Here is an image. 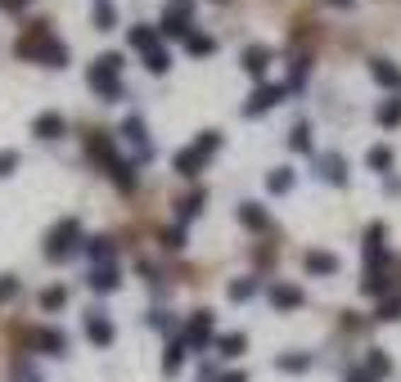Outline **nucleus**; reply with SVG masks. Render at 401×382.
Instances as JSON below:
<instances>
[{"mask_svg":"<svg viewBox=\"0 0 401 382\" xmlns=\"http://www.w3.org/2000/svg\"><path fill=\"white\" fill-rule=\"evenodd\" d=\"M64 302H68V288H64V283H54V288L41 292V311H59Z\"/></svg>","mask_w":401,"mask_h":382,"instance_id":"27","label":"nucleus"},{"mask_svg":"<svg viewBox=\"0 0 401 382\" xmlns=\"http://www.w3.org/2000/svg\"><path fill=\"white\" fill-rule=\"evenodd\" d=\"M366 261H370V265L383 261V225H370V229H366Z\"/></svg>","mask_w":401,"mask_h":382,"instance_id":"17","label":"nucleus"},{"mask_svg":"<svg viewBox=\"0 0 401 382\" xmlns=\"http://www.w3.org/2000/svg\"><path fill=\"white\" fill-rule=\"evenodd\" d=\"M307 270L311 275H338V256L334 252H307Z\"/></svg>","mask_w":401,"mask_h":382,"instance_id":"16","label":"nucleus"},{"mask_svg":"<svg viewBox=\"0 0 401 382\" xmlns=\"http://www.w3.org/2000/svg\"><path fill=\"white\" fill-rule=\"evenodd\" d=\"M239 220H244L248 229H266V225H271V220H266V212H262L257 203H244V207H239Z\"/></svg>","mask_w":401,"mask_h":382,"instance_id":"22","label":"nucleus"},{"mask_svg":"<svg viewBox=\"0 0 401 382\" xmlns=\"http://www.w3.org/2000/svg\"><path fill=\"white\" fill-rule=\"evenodd\" d=\"M163 243H167V248H185V229H172Z\"/></svg>","mask_w":401,"mask_h":382,"instance_id":"40","label":"nucleus"},{"mask_svg":"<svg viewBox=\"0 0 401 382\" xmlns=\"http://www.w3.org/2000/svg\"><path fill=\"white\" fill-rule=\"evenodd\" d=\"M388 369H393V360H388V355L374 347V351H370V360H366V374H370V378H383Z\"/></svg>","mask_w":401,"mask_h":382,"instance_id":"29","label":"nucleus"},{"mask_svg":"<svg viewBox=\"0 0 401 382\" xmlns=\"http://www.w3.org/2000/svg\"><path fill=\"white\" fill-rule=\"evenodd\" d=\"M14 292H18V279L14 275H0V302H9Z\"/></svg>","mask_w":401,"mask_h":382,"instance_id":"38","label":"nucleus"},{"mask_svg":"<svg viewBox=\"0 0 401 382\" xmlns=\"http://www.w3.org/2000/svg\"><path fill=\"white\" fill-rule=\"evenodd\" d=\"M167 64H172V59H167V50H163V45L144 54V68H149V72H167Z\"/></svg>","mask_w":401,"mask_h":382,"instance_id":"34","label":"nucleus"},{"mask_svg":"<svg viewBox=\"0 0 401 382\" xmlns=\"http://www.w3.org/2000/svg\"><path fill=\"white\" fill-rule=\"evenodd\" d=\"M216 351L235 360V355H244V351H248V338H244V333H226V338L216 342Z\"/></svg>","mask_w":401,"mask_h":382,"instance_id":"20","label":"nucleus"},{"mask_svg":"<svg viewBox=\"0 0 401 382\" xmlns=\"http://www.w3.org/2000/svg\"><path fill=\"white\" fill-rule=\"evenodd\" d=\"M266 189H271V193H289V189H294V171H289V167L271 171V176H266Z\"/></svg>","mask_w":401,"mask_h":382,"instance_id":"23","label":"nucleus"},{"mask_svg":"<svg viewBox=\"0 0 401 382\" xmlns=\"http://www.w3.org/2000/svg\"><path fill=\"white\" fill-rule=\"evenodd\" d=\"M347 382H374V378L366 374V369H351V374H347Z\"/></svg>","mask_w":401,"mask_h":382,"instance_id":"43","label":"nucleus"},{"mask_svg":"<svg viewBox=\"0 0 401 382\" xmlns=\"http://www.w3.org/2000/svg\"><path fill=\"white\" fill-rule=\"evenodd\" d=\"M91 288H95V292H113V288H117V270H113V265H95V270H91Z\"/></svg>","mask_w":401,"mask_h":382,"instance_id":"18","label":"nucleus"},{"mask_svg":"<svg viewBox=\"0 0 401 382\" xmlns=\"http://www.w3.org/2000/svg\"><path fill=\"white\" fill-rule=\"evenodd\" d=\"M180 364H185V342H172L167 355H163V374H176Z\"/></svg>","mask_w":401,"mask_h":382,"instance_id":"28","label":"nucleus"},{"mask_svg":"<svg viewBox=\"0 0 401 382\" xmlns=\"http://www.w3.org/2000/svg\"><path fill=\"white\" fill-rule=\"evenodd\" d=\"M379 319H401V297H383L379 302Z\"/></svg>","mask_w":401,"mask_h":382,"instance_id":"36","label":"nucleus"},{"mask_svg":"<svg viewBox=\"0 0 401 382\" xmlns=\"http://www.w3.org/2000/svg\"><path fill=\"white\" fill-rule=\"evenodd\" d=\"M41 64H50V68H64V64H68V50H64L59 41H50V45L41 50Z\"/></svg>","mask_w":401,"mask_h":382,"instance_id":"31","label":"nucleus"},{"mask_svg":"<svg viewBox=\"0 0 401 382\" xmlns=\"http://www.w3.org/2000/svg\"><path fill=\"white\" fill-rule=\"evenodd\" d=\"M122 135H127L131 144H140V157H149V135H144V121L140 117H127L122 121Z\"/></svg>","mask_w":401,"mask_h":382,"instance_id":"15","label":"nucleus"},{"mask_svg":"<svg viewBox=\"0 0 401 382\" xmlns=\"http://www.w3.org/2000/svg\"><path fill=\"white\" fill-rule=\"evenodd\" d=\"M289 144H294L298 153H307V149H311V131H307V126L298 121V126H294V135H289Z\"/></svg>","mask_w":401,"mask_h":382,"instance_id":"35","label":"nucleus"},{"mask_svg":"<svg viewBox=\"0 0 401 382\" xmlns=\"http://www.w3.org/2000/svg\"><path fill=\"white\" fill-rule=\"evenodd\" d=\"M50 41H54L50 28H45V23H32V28L23 32V41H18V54H23V59H41V50H45Z\"/></svg>","mask_w":401,"mask_h":382,"instance_id":"5","label":"nucleus"},{"mask_svg":"<svg viewBox=\"0 0 401 382\" xmlns=\"http://www.w3.org/2000/svg\"><path fill=\"white\" fill-rule=\"evenodd\" d=\"M239 64H244V72L262 77V72H266V64H271V50H266V45H248V50L239 54Z\"/></svg>","mask_w":401,"mask_h":382,"instance_id":"13","label":"nucleus"},{"mask_svg":"<svg viewBox=\"0 0 401 382\" xmlns=\"http://www.w3.org/2000/svg\"><path fill=\"white\" fill-rule=\"evenodd\" d=\"M64 131H68V121L59 117V113H41V117L32 121V135H41V140H59Z\"/></svg>","mask_w":401,"mask_h":382,"instance_id":"12","label":"nucleus"},{"mask_svg":"<svg viewBox=\"0 0 401 382\" xmlns=\"http://www.w3.org/2000/svg\"><path fill=\"white\" fill-rule=\"evenodd\" d=\"M221 382H248V374H226Z\"/></svg>","mask_w":401,"mask_h":382,"instance_id":"44","label":"nucleus"},{"mask_svg":"<svg viewBox=\"0 0 401 382\" xmlns=\"http://www.w3.org/2000/svg\"><path fill=\"white\" fill-rule=\"evenodd\" d=\"M91 14H95V28H100V32H108V28L117 23V5H113V0H95V9H91Z\"/></svg>","mask_w":401,"mask_h":382,"instance_id":"19","label":"nucleus"},{"mask_svg":"<svg viewBox=\"0 0 401 382\" xmlns=\"http://www.w3.org/2000/svg\"><path fill=\"white\" fill-rule=\"evenodd\" d=\"M18 382H41V374H36V369H28V364H18Z\"/></svg>","mask_w":401,"mask_h":382,"instance_id":"42","label":"nucleus"},{"mask_svg":"<svg viewBox=\"0 0 401 382\" xmlns=\"http://www.w3.org/2000/svg\"><path fill=\"white\" fill-rule=\"evenodd\" d=\"M86 338L95 347H108L113 342V319H104V311H86Z\"/></svg>","mask_w":401,"mask_h":382,"instance_id":"10","label":"nucleus"},{"mask_svg":"<svg viewBox=\"0 0 401 382\" xmlns=\"http://www.w3.org/2000/svg\"><path fill=\"white\" fill-rule=\"evenodd\" d=\"M208 338H212V311H194L180 342H185V347H208Z\"/></svg>","mask_w":401,"mask_h":382,"instance_id":"6","label":"nucleus"},{"mask_svg":"<svg viewBox=\"0 0 401 382\" xmlns=\"http://www.w3.org/2000/svg\"><path fill=\"white\" fill-rule=\"evenodd\" d=\"M279 374H302V369H307L311 364V355H279Z\"/></svg>","mask_w":401,"mask_h":382,"instance_id":"32","label":"nucleus"},{"mask_svg":"<svg viewBox=\"0 0 401 382\" xmlns=\"http://www.w3.org/2000/svg\"><path fill=\"white\" fill-rule=\"evenodd\" d=\"M330 5H338V9H347V5H356V0H330Z\"/></svg>","mask_w":401,"mask_h":382,"instance_id":"45","label":"nucleus"},{"mask_svg":"<svg viewBox=\"0 0 401 382\" xmlns=\"http://www.w3.org/2000/svg\"><path fill=\"white\" fill-rule=\"evenodd\" d=\"M91 256H95V261H113V239H91Z\"/></svg>","mask_w":401,"mask_h":382,"instance_id":"33","label":"nucleus"},{"mask_svg":"<svg viewBox=\"0 0 401 382\" xmlns=\"http://www.w3.org/2000/svg\"><path fill=\"white\" fill-rule=\"evenodd\" d=\"M366 162H370V171H388L393 167V149H388V144H374V149L366 153Z\"/></svg>","mask_w":401,"mask_h":382,"instance_id":"26","label":"nucleus"},{"mask_svg":"<svg viewBox=\"0 0 401 382\" xmlns=\"http://www.w3.org/2000/svg\"><path fill=\"white\" fill-rule=\"evenodd\" d=\"M91 90L100 95L104 104H113V100H122V81H117V72L113 68H104L100 59H95V68H91Z\"/></svg>","mask_w":401,"mask_h":382,"instance_id":"4","label":"nucleus"},{"mask_svg":"<svg viewBox=\"0 0 401 382\" xmlns=\"http://www.w3.org/2000/svg\"><path fill=\"white\" fill-rule=\"evenodd\" d=\"M401 121V100H383L379 104V126H397Z\"/></svg>","mask_w":401,"mask_h":382,"instance_id":"30","label":"nucleus"},{"mask_svg":"<svg viewBox=\"0 0 401 382\" xmlns=\"http://www.w3.org/2000/svg\"><path fill=\"white\" fill-rule=\"evenodd\" d=\"M14 167H18V153H14V149H5V153H0V176H9Z\"/></svg>","mask_w":401,"mask_h":382,"instance_id":"39","label":"nucleus"},{"mask_svg":"<svg viewBox=\"0 0 401 382\" xmlns=\"http://www.w3.org/2000/svg\"><path fill=\"white\" fill-rule=\"evenodd\" d=\"M370 72H374V81H379V85H393V90H401V68H397V64H388V59H374Z\"/></svg>","mask_w":401,"mask_h":382,"instance_id":"14","label":"nucleus"},{"mask_svg":"<svg viewBox=\"0 0 401 382\" xmlns=\"http://www.w3.org/2000/svg\"><path fill=\"white\" fill-rule=\"evenodd\" d=\"M199 207H203V193H190L185 203H180V220H190V216H199Z\"/></svg>","mask_w":401,"mask_h":382,"instance_id":"37","label":"nucleus"},{"mask_svg":"<svg viewBox=\"0 0 401 382\" xmlns=\"http://www.w3.org/2000/svg\"><path fill=\"white\" fill-rule=\"evenodd\" d=\"M315 176H325L330 184H347V162L338 153H315Z\"/></svg>","mask_w":401,"mask_h":382,"instance_id":"8","label":"nucleus"},{"mask_svg":"<svg viewBox=\"0 0 401 382\" xmlns=\"http://www.w3.org/2000/svg\"><path fill=\"white\" fill-rule=\"evenodd\" d=\"M32 347H41L45 355H68V333H59V328H32Z\"/></svg>","mask_w":401,"mask_h":382,"instance_id":"7","label":"nucleus"},{"mask_svg":"<svg viewBox=\"0 0 401 382\" xmlns=\"http://www.w3.org/2000/svg\"><path fill=\"white\" fill-rule=\"evenodd\" d=\"M77 239H81V225L77 220H59V225L50 229V239H45V256H50V261H64V256L77 248Z\"/></svg>","mask_w":401,"mask_h":382,"instance_id":"2","label":"nucleus"},{"mask_svg":"<svg viewBox=\"0 0 401 382\" xmlns=\"http://www.w3.org/2000/svg\"><path fill=\"white\" fill-rule=\"evenodd\" d=\"M216 149H221V131H203L199 135V140H194L190 144V149H180L176 153V176H199V171H203V162H208V153H216Z\"/></svg>","mask_w":401,"mask_h":382,"instance_id":"1","label":"nucleus"},{"mask_svg":"<svg viewBox=\"0 0 401 382\" xmlns=\"http://www.w3.org/2000/svg\"><path fill=\"white\" fill-rule=\"evenodd\" d=\"M284 90H289V85H262V90H257V95H252V100L244 104V117H257V113H266L271 104H279V100H284Z\"/></svg>","mask_w":401,"mask_h":382,"instance_id":"9","label":"nucleus"},{"mask_svg":"<svg viewBox=\"0 0 401 382\" xmlns=\"http://www.w3.org/2000/svg\"><path fill=\"white\" fill-rule=\"evenodd\" d=\"M252 292H257V279H252V275H244V279H235V283H230V292H226V297H230V302H248Z\"/></svg>","mask_w":401,"mask_h":382,"instance_id":"24","label":"nucleus"},{"mask_svg":"<svg viewBox=\"0 0 401 382\" xmlns=\"http://www.w3.org/2000/svg\"><path fill=\"white\" fill-rule=\"evenodd\" d=\"M271 302H275V311H298V306H302V288H298V283H275Z\"/></svg>","mask_w":401,"mask_h":382,"instance_id":"11","label":"nucleus"},{"mask_svg":"<svg viewBox=\"0 0 401 382\" xmlns=\"http://www.w3.org/2000/svg\"><path fill=\"white\" fill-rule=\"evenodd\" d=\"M32 0H0V9H9V14H18V9H28Z\"/></svg>","mask_w":401,"mask_h":382,"instance_id":"41","label":"nucleus"},{"mask_svg":"<svg viewBox=\"0 0 401 382\" xmlns=\"http://www.w3.org/2000/svg\"><path fill=\"white\" fill-rule=\"evenodd\" d=\"M131 45L149 54V50H158V32H153V28H144V23H140V28H131Z\"/></svg>","mask_w":401,"mask_h":382,"instance_id":"21","label":"nucleus"},{"mask_svg":"<svg viewBox=\"0 0 401 382\" xmlns=\"http://www.w3.org/2000/svg\"><path fill=\"white\" fill-rule=\"evenodd\" d=\"M185 50H190L194 59H203V54H212V50H216V41H212V36H199V32H190V36H185Z\"/></svg>","mask_w":401,"mask_h":382,"instance_id":"25","label":"nucleus"},{"mask_svg":"<svg viewBox=\"0 0 401 382\" xmlns=\"http://www.w3.org/2000/svg\"><path fill=\"white\" fill-rule=\"evenodd\" d=\"M190 14H194V0H167L163 36H190Z\"/></svg>","mask_w":401,"mask_h":382,"instance_id":"3","label":"nucleus"}]
</instances>
